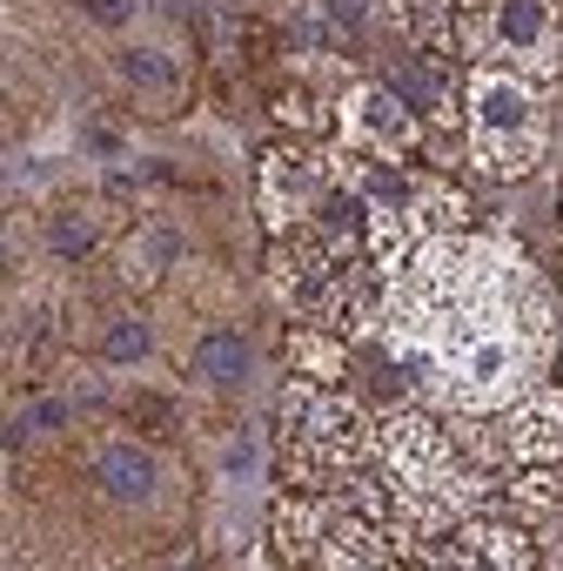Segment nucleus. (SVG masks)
Returning a JSON list of instances; mask_svg holds the SVG:
<instances>
[{"label":"nucleus","instance_id":"f257e3e1","mask_svg":"<svg viewBox=\"0 0 563 571\" xmlns=\"http://www.w3.org/2000/svg\"><path fill=\"white\" fill-rule=\"evenodd\" d=\"M195 370L209 376V384H241V376H249V343L235 330H209L195 343Z\"/></svg>","mask_w":563,"mask_h":571},{"label":"nucleus","instance_id":"f03ea898","mask_svg":"<svg viewBox=\"0 0 563 571\" xmlns=\"http://www.w3.org/2000/svg\"><path fill=\"white\" fill-rule=\"evenodd\" d=\"M101 484L114 491V498H148V491H154V464H148V457L141 450H128V444H114L108 457H101Z\"/></svg>","mask_w":563,"mask_h":571},{"label":"nucleus","instance_id":"7ed1b4c3","mask_svg":"<svg viewBox=\"0 0 563 571\" xmlns=\"http://www.w3.org/2000/svg\"><path fill=\"white\" fill-rule=\"evenodd\" d=\"M389 95H396L402 108H436V101H442V82H436L423 61H396V67H389Z\"/></svg>","mask_w":563,"mask_h":571},{"label":"nucleus","instance_id":"20e7f679","mask_svg":"<svg viewBox=\"0 0 563 571\" xmlns=\"http://www.w3.org/2000/svg\"><path fill=\"white\" fill-rule=\"evenodd\" d=\"M497 27H503V41H516V48H530L537 34H543V0H503V14H497Z\"/></svg>","mask_w":563,"mask_h":571},{"label":"nucleus","instance_id":"39448f33","mask_svg":"<svg viewBox=\"0 0 563 571\" xmlns=\"http://www.w3.org/2000/svg\"><path fill=\"white\" fill-rule=\"evenodd\" d=\"M523 114H530V101L510 95V88H490V95H483V122H490V128H516Z\"/></svg>","mask_w":563,"mask_h":571},{"label":"nucleus","instance_id":"423d86ee","mask_svg":"<svg viewBox=\"0 0 563 571\" xmlns=\"http://www.w3.org/2000/svg\"><path fill=\"white\" fill-rule=\"evenodd\" d=\"M355 363L370 370V390H376V397H396V390H402V376H410V370H396L383 350H355Z\"/></svg>","mask_w":563,"mask_h":571},{"label":"nucleus","instance_id":"0eeeda50","mask_svg":"<svg viewBox=\"0 0 563 571\" xmlns=\"http://www.w3.org/2000/svg\"><path fill=\"white\" fill-rule=\"evenodd\" d=\"M101 350H108L114 363H135V357H148V330H141V323H114Z\"/></svg>","mask_w":563,"mask_h":571},{"label":"nucleus","instance_id":"6e6552de","mask_svg":"<svg viewBox=\"0 0 563 571\" xmlns=\"http://www.w3.org/2000/svg\"><path fill=\"white\" fill-rule=\"evenodd\" d=\"M322 228H329V236H355V228H362V202L355 196H329V202H322Z\"/></svg>","mask_w":563,"mask_h":571},{"label":"nucleus","instance_id":"1a4fd4ad","mask_svg":"<svg viewBox=\"0 0 563 571\" xmlns=\"http://www.w3.org/2000/svg\"><path fill=\"white\" fill-rule=\"evenodd\" d=\"M54 249H61V256H88V249H95V228L80 222V215H61V222H54Z\"/></svg>","mask_w":563,"mask_h":571},{"label":"nucleus","instance_id":"9d476101","mask_svg":"<svg viewBox=\"0 0 563 571\" xmlns=\"http://www.w3.org/2000/svg\"><path fill=\"white\" fill-rule=\"evenodd\" d=\"M355 114H362V128H376V135H396V128H402V122H396V95H370Z\"/></svg>","mask_w":563,"mask_h":571},{"label":"nucleus","instance_id":"9b49d317","mask_svg":"<svg viewBox=\"0 0 563 571\" xmlns=\"http://www.w3.org/2000/svg\"><path fill=\"white\" fill-rule=\"evenodd\" d=\"M121 74H128V82H161V54H121Z\"/></svg>","mask_w":563,"mask_h":571},{"label":"nucleus","instance_id":"f8f14e48","mask_svg":"<svg viewBox=\"0 0 563 571\" xmlns=\"http://www.w3.org/2000/svg\"><path fill=\"white\" fill-rule=\"evenodd\" d=\"M88 14H95L101 27H121V21L135 14V0H88Z\"/></svg>","mask_w":563,"mask_h":571},{"label":"nucleus","instance_id":"ddd939ff","mask_svg":"<svg viewBox=\"0 0 563 571\" xmlns=\"http://www.w3.org/2000/svg\"><path fill=\"white\" fill-rule=\"evenodd\" d=\"M370 196H376V202H402V196H410V188H402V175L376 169V175H370Z\"/></svg>","mask_w":563,"mask_h":571},{"label":"nucleus","instance_id":"4468645a","mask_svg":"<svg viewBox=\"0 0 563 571\" xmlns=\"http://www.w3.org/2000/svg\"><path fill=\"white\" fill-rule=\"evenodd\" d=\"M329 14H336L342 27H362V21H370V0H329Z\"/></svg>","mask_w":563,"mask_h":571},{"label":"nucleus","instance_id":"2eb2a0df","mask_svg":"<svg viewBox=\"0 0 563 571\" xmlns=\"http://www.w3.org/2000/svg\"><path fill=\"white\" fill-rule=\"evenodd\" d=\"M436 0H402V27H436Z\"/></svg>","mask_w":563,"mask_h":571},{"label":"nucleus","instance_id":"dca6fc26","mask_svg":"<svg viewBox=\"0 0 563 571\" xmlns=\"http://www.w3.org/2000/svg\"><path fill=\"white\" fill-rule=\"evenodd\" d=\"M61 417H67L61 404H34V417H27V431H34V424H40V431H54V424H61Z\"/></svg>","mask_w":563,"mask_h":571},{"label":"nucleus","instance_id":"f3484780","mask_svg":"<svg viewBox=\"0 0 563 571\" xmlns=\"http://www.w3.org/2000/svg\"><path fill=\"white\" fill-rule=\"evenodd\" d=\"M161 8H168V14H195V8H201V0H161Z\"/></svg>","mask_w":563,"mask_h":571}]
</instances>
